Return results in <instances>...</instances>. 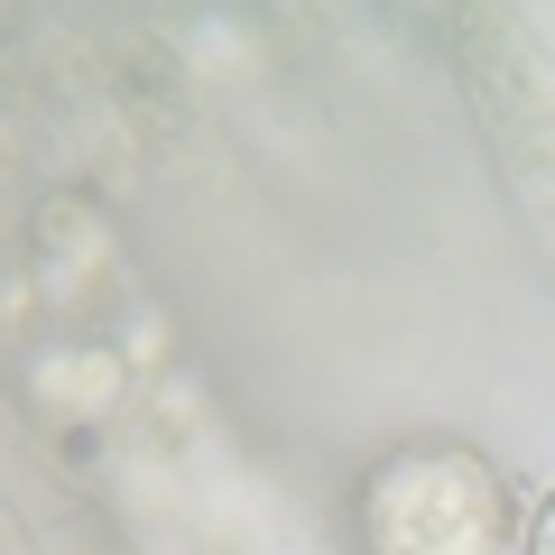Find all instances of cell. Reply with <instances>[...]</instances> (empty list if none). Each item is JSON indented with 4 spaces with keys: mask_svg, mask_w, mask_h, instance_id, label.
Here are the masks:
<instances>
[{
    "mask_svg": "<svg viewBox=\"0 0 555 555\" xmlns=\"http://www.w3.org/2000/svg\"><path fill=\"white\" fill-rule=\"evenodd\" d=\"M528 555H555V491H546V509H537V537H528Z\"/></svg>",
    "mask_w": 555,
    "mask_h": 555,
    "instance_id": "obj_1",
    "label": "cell"
}]
</instances>
